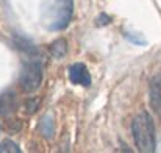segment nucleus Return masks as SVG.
<instances>
[{"instance_id":"f257e3e1","label":"nucleus","mask_w":161,"mask_h":153,"mask_svg":"<svg viewBox=\"0 0 161 153\" xmlns=\"http://www.w3.org/2000/svg\"><path fill=\"white\" fill-rule=\"evenodd\" d=\"M74 13V0H42L41 3V22L50 30H63L69 25Z\"/></svg>"},{"instance_id":"f03ea898","label":"nucleus","mask_w":161,"mask_h":153,"mask_svg":"<svg viewBox=\"0 0 161 153\" xmlns=\"http://www.w3.org/2000/svg\"><path fill=\"white\" fill-rule=\"evenodd\" d=\"M131 134L135 145L139 153H155L157 149V136L153 119L147 111L139 112L131 122Z\"/></svg>"},{"instance_id":"7ed1b4c3","label":"nucleus","mask_w":161,"mask_h":153,"mask_svg":"<svg viewBox=\"0 0 161 153\" xmlns=\"http://www.w3.org/2000/svg\"><path fill=\"white\" fill-rule=\"evenodd\" d=\"M42 83V66L36 61L27 63L22 67L19 85L25 92H35Z\"/></svg>"},{"instance_id":"20e7f679","label":"nucleus","mask_w":161,"mask_h":153,"mask_svg":"<svg viewBox=\"0 0 161 153\" xmlns=\"http://www.w3.org/2000/svg\"><path fill=\"white\" fill-rule=\"evenodd\" d=\"M69 78L72 83L80 85V86L91 85V74L83 63H77V64H72L69 67Z\"/></svg>"},{"instance_id":"39448f33","label":"nucleus","mask_w":161,"mask_h":153,"mask_svg":"<svg viewBox=\"0 0 161 153\" xmlns=\"http://www.w3.org/2000/svg\"><path fill=\"white\" fill-rule=\"evenodd\" d=\"M150 106L153 112L161 117V74L150 80Z\"/></svg>"},{"instance_id":"423d86ee","label":"nucleus","mask_w":161,"mask_h":153,"mask_svg":"<svg viewBox=\"0 0 161 153\" xmlns=\"http://www.w3.org/2000/svg\"><path fill=\"white\" fill-rule=\"evenodd\" d=\"M67 52V44L64 39H56L53 44L50 46V53L55 58H63Z\"/></svg>"},{"instance_id":"0eeeda50","label":"nucleus","mask_w":161,"mask_h":153,"mask_svg":"<svg viewBox=\"0 0 161 153\" xmlns=\"http://www.w3.org/2000/svg\"><path fill=\"white\" fill-rule=\"evenodd\" d=\"M14 108V97L11 94H5L0 97V114H6Z\"/></svg>"},{"instance_id":"6e6552de","label":"nucleus","mask_w":161,"mask_h":153,"mask_svg":"<svg viewBox=\"0 0 161 153\" xmlns=\"http://www.w3.org/2000/svg\"><path fill=\"white\" fill-rule=\"evenodd\" d=\"M0 153H20V149L14 141L6 139V141L0 142Z\"/></svg>"},{"instance_id":"1a4fd4ad","label":"nucleus","mask_w":161,"mask_h":153,"mask_svg":"<svg viewBox=\"0 0 161 153\" xmlns=\"http://www.w3.org/2000/svg\"><path fill=\"white\" fill-rule=\"evenodd\" d=\"M117 153H133V152H131V150H130L125 144H120V149H119V152H117Z\"/></svg>"}]
</instances>
